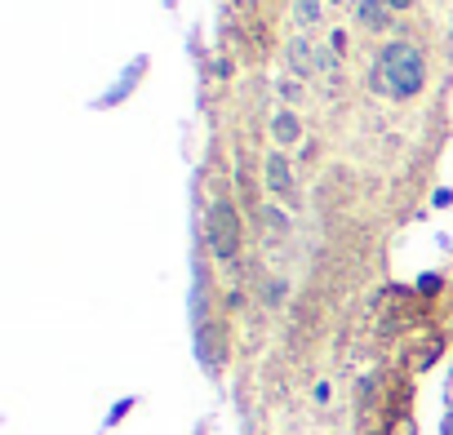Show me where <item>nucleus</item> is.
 Returning <instances> with one entry per match:
<instances>
[{
    "mask_svg": "<svg viewBox=\"0 0 453 435\" xmlns=\"http://www.w3.org/2000/svg\"><path fill=\"white\" fill-rule=\"evenodd\" d=\"M444 435H453V408H449V417H444Z\"/></svg>",
    "mask_w": 453,
    "mask_h": 435,
    "instance_id": "nucleus-10",
    "label": "nucleus"
},
{
    "mask_svg": "<svg viewBox=\"0 0 453 435\" xmlns=\"http://www.w3.org/2000/svg\"><path fill=\"white\" fill-rule=\"evenodd\" d=\"M280 298H285V280H267V302L276 307Z\"/></svg>",
    "mask_w": 453,
    "mask_h": 435,
    "instance_id": "nucleus-7",
    "label": "nucleus"
},
{
    "mask_svg": "<svg viewBox=\"0 0 453 435\" xmlns=\"http://www.w3.org/2000/svg\"><path fill=\"white\" fill-rule=\"evenodd\" d=\"M267 223H272V227H289V218H285L280 209H267Z\"/></svg>",
    "mask_w": 453,
    "mask_h": 435,
    "instance_id": "nucleus-8",
    "label": "nucleus"
},
{
    "mask_svg": "<svg viewBox=\"0 0 453 435\" xmlns=\"http://www.w3.org/2000/svg\"><path fill=\"white\" fill-rule=\"evenodd\" d=\"M356 19H360L365 32H382L387 19H391V5L387 0H356Z\"/></svg>",
    "mask_w": 453,
    "mask_h": 435,
    "instance_id": "nucleus-4",
    "label": "nucleus"
},
{
    "mask_svg": "<svg viewBox=\"0 0 453 435\" xmlns=\"http://www.w3.org/2000/svg\"><path fill=\"white\" fill-rule=\"evenodd\" d=\"M272 134H276V142H280V147H294V142L303 138V120H298L294 111H280V116L272 120Z\"/></svg>",
    "mask_w": 453,
    "mask_h": 435,
    "instance_id": "nucleus-5",
    "label": "nucleus"
},
{
    "mask_svg": "<svg viewBox=\"0 0 453 435\" xmlns=\"http://www.w3.org/2000/svg\"><path fill=\"white\" fill-rule=\"evenodd\" d=\"M369 85H373L382 98H395V103L418 98L422 85H426V58H422V50L409 45V41H391V45H382L378 58H373Z\"/></svg>",
    "mask_w": 453,
    "mask_h": 435,
    "instance_id": "nucleus-1",
    "label": "nucleus"
},
{
    "mask_svg": "<svg viewBox=\"0 0 453 435\" xmlns=\"http://www.w3.org/2000/svg\"><path fill=\"white\" fill-rule=\"evenodd\" d=\"M267 187H272V195H289L294 191V169H289L285 151H272L267 156Z\"/></svg>",
    "mask_w": 453,
    "mask_h": 435,
    "instance_id": "nucleus-3",
    "label": "nucleus"
},
{
    "mask_svg": "<svg viewBox=\"0 0 453 435\" xmlns=\"http://www.w3.org/2000/svg\"><path fill=\"white\" fill-rule=\"evenodd\" d=\"M204 227H209V232H204V240H209L213 258L232 263V258L241 254V213H236V204L226 200V195H218V200L209 204Z\"/></svg>",
    "mask_w": 453,
    "mask_h": 435,
    "instance_id": "nucleus-2",
    "label": "nucleus"
},
{
    "mask_svg": "<svg viewBox=\"0 0 453 435\" xmlns=\"http://www.w3.org/2000/svg\"><path fill=\"white\" fill-rule=\"evenodd\" d=\"M298 23H320V0H298Z\"/></svg>",
    "mask_w": 453,
    "mask_h": 435,
    "instance_id": "nucleus-6",
    "label": "nucleus"
},
{
    "mask_svg": "<svg viewBox=\"0 0 453 435\" xmlns=\"http://www.w3.org/2000/svg\"><path fill=\"white\" fill-rule=\"evenodd\" d=\"M387 5H391V10H409V5H413V0H387Z\"/></svg>",
    "mask_w": 453,
    "mask_h": 435,
    "instance_id": "nucleus-9",
    "label": "nucleus"
}]
</instances>
